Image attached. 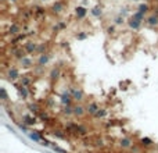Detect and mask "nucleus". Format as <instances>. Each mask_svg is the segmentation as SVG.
I'll return each mask as SVG.
<instances>
[{
    "mask_svg": "<svg viewBox=\"0 0 158 153\" xmlns=\"http://www.w3.org/2000/svg\"><path fill=\"white\" fill-rule=\"evenodd\" d=\"M118 146L122 148V149H130L133 146V141H132L130 137H124L118 141Z\"/></svg>",
    "mask_w": 158,
    "mask_h": 153,
    "instance_id": "nucleus-1",
    "label": "nucleus"
},
{
    "mask_svg": "<svg viewBox=\"0 0 158 153\" xmlns=\"http://www.w3.org/2000/svg\"><path fill=\"white\" fill-rule=\"evenodd\" d=\"M99 110H100V106L97 105L96 102H90V103L86 106V113L89 114V116H95Z\"/></svg>",
    "mask_w": 158,
    "mask_h": 153,
    "instance_id": "nucleus-2",
    "label": "nucleus"
},
{
    "mask_svg": "<svg viewBox=\"0 0 158 153\" xmlns=\"http://www.w3.org/2000/svg\"><path fill=\"white\" fill-rule=\"evenodd\" d=\"M72 100H74V96H72V93H68V92H64L63 95H61V103L64 106H70L72 103Z\"/></svg>",
    "mask_w": 158,
    "mask_h": 153,
    "instance_id": "nucleus-3",
    "label": "nucleus"
},
{
    "mask_svg": "<svg viewBox=\"0 0 158 153\" xmlns=\"http://www.w3.org/2000/svg\"><path fill=\"white\" fill-rule=\"evenodd\" d=\"M22 122L26 124V125H35L36 124V117L31 116V114H25V116H22Z\"/></svg>",
    "mask_w": 158,
    "mask_h": 153,
    "instance_id": "nucleus-4",
    "label": "nucleus"
},
{
    "mask_svg": "<svg viewBox=\"0 0 158 153\" xmlns=\"http://www.w3.org/2000/svg\"><path fill=\"white\" fill-rule=\"evenodd\" d=\"M55 138H58V139H64V141H67L68 139V132L67 131H61V129H53V132H51Z\"/></svg>",
    "mask_w": 158,
    "mask_h": 153,
    "instance_id": "nucleus-5",
    "label": "nucleus"
},
{
    "mask_svg": "<svg viewBox=\"0 0 158 153\" xmlns=\"http://www.w3.org/2000/svg\"><path fill=\"white\" fill-rule=\"evenodd\" d=\"M71 93H72V96H74V100H76V102H82L83 100V92H82V89H71Z\"/></svg>",
    "mask_w": 158,
    "mask_h": 153,
    "instance_id": "nucleus-6",
    "label": "nucleus"
},
{
    "mask_svg": "<svg viewBox=\"0 0 158 153\" xmlns=\"http://www.w3.org/2000/svg\"><path fill=\"white\" fill-rule=\"evenodd\" d=\"M85 113H86V109H85L82 105L74 106V116H76V117H82Z\"/></svg>",
    "mask_w": 158,
    "mask_h": 153,
    "instance_id": "nucleus-7",
    "label": "nucleus"
},
{
    "mask_svg": "<svg viewBox=\"0 0 158 153\" xmlns=\"http://www.w3.org/2000/svg\"><path fill=\"white\" fill-rule=\"evenodd\" d=\"M21 64H22V67H25V68H29V67L33 65V60L29 58V57H22V58H21Z\"/></svg>",
    "mask_w": 158,
    "mask_h": 153,
    "instance_id": "nucleus-8",
    "label": "nucleus"
},
{
    "mask_svg": "<svg viewBox=\"0 0 158 153\" xmlns=\"http://www.w3.org/2000/svg\"><path fill=\"white\" fill-rule=\"evenodd\" d=\"M153 141H151L150 138H142L140 139V146L142 148H150V146H153Z\"/></svg>",
    "mask_w": 158,
    "mask_h": 153,
    "instance_id": "nucleus-9",
    "label": "nucleus"
},
{
    "mask_svg": "<svg viewBox=\"0 0 158 153\" xmlns=\"http://www.w3.org/2000/svg\"><path fill=\"white\" fill-rule=\"evenodd\" d=\"M8 77H10V80H16L20 77V71L17 70V68H11L10 71H8Z\"/></svg>",
    "mask_w": 158,
    "mask_h": 153,
    "instance_id": "nucleus-10",
    "label": "nucleus"
},
{
    "mask_svg": "<svg viewBox=\"0 0 158 153\" xmlns=\"http://www.w3.org/2000/svg\"><path fill=\"white\" fill-rule=\"evenodd\" d=\"M63 113L65 114V116H71V114H74V107H72L71 105L70 106H65L63 110Z\"/></svg>",
    "mask_w": 158,
    "mask_h": 153,
    "instance_id": "nucleus-11",
    "label": "nucleus"
},
{
    "mask_svg": "<svg viewBox=\"0 0 158 153\" xmlns=\"http://www.w3.org/2000/svg\"><path fill=\"white\" fill-rule=\"evenodd\" d=\"M105 114H107V112H105L104 109H100V110H99V112H97L93 117H95V118H104V117H105Z\"/></svg>",
    "mask_w": 158,
    "mask_h": 153,
    "instance_id": "nucleus-12",
    "label": "nucleus"
},
{
    "mask_svg": "<svg viewBox=\"0 0 158 153\" xmlns=\"http://www.w3.org/2000/svg\"><path fill=\"white\" fill-rule=\"evenodd\" d=\"M93 145L97 146V148H104V141L101 139V138H97V139L93 141Z\"/></svg>",
    "mask_w": 158,
    "mask_h": 153,
    "instance_id": "nucleus-13",
    "label": "nucleus"
},
{
    "mask_svg": "<svg viewBox=\"0 0 158 153\" xmlns=\"http://www.w3.org/2000/svg\"><path fill=\"white\" fill-rule=\"evenodd\" d=\"M58 75H60V71H58V70H53V73H51V80H57Z\"/></svg>",
    "mask_w": 158,
    "mask_h": 153,
    "instance_id": "nucleus-14",
    "label": "nucleus"
}]
</instances>
